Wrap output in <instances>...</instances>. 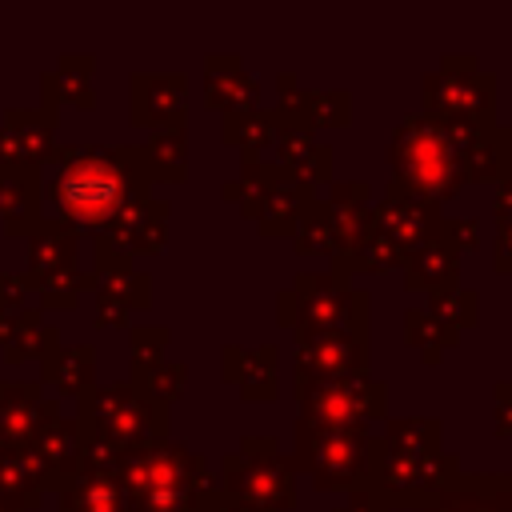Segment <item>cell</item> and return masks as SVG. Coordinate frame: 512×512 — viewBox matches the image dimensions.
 <instances>
[{"instance_id": "obj_5", "label": "cell", "mask_w": 512, "mask_h": 512, "mask_svg": "<svg viewBox=\"0 0 512 512\" xmlns=\"http://www.w3.org/2000/svg\"><path fill=\"white\" fill-rule=\"evenodd\" d=\"M44 424L40 392L36 388H0V428L8 436H32Z\"/></svg>"}, {"instance_id": "obj_1", "label": "cell", "mask_w": 512, "mask_h": 512, "mask_svg": "<svg viewBox=\"0 0 512 512\" xmlns=\"http://www.w3.org/2000/svg\"><path fill=\"white\" fill-rule=\"evenodd\" d=\"M128 152H104V148H68L60 160V172L52 180V196L60 212L84 228L108 224L132 196V164Z\"/></svg>"}, {"instance_id": "obj_6", "label": "cell", "mask_w": 512, "mask_h": 512, "mask_svg": "<svg viewBox=\"0 0 512 512\" xmlns=\"http://www.w3.org/2000/svg\"><path fill=\"white\" fill-rule=\"evenodd\" d=\"M0 512H16V508H12V504H4V500H0Z\"/></svg>"}, {"instance_id": "obj_4", "label": "cell", "mask_w": 512, "mask_h": 512, "mask_svg": "<svg viewBox=\"0 0 512 512\" xmlns=\"http://www.w3.org/2000/svg\"><path fill=\"white\" fill-rule=\"evenodd\" d=\"M88 420L100 428V440H104V448L108 444H136L140 436H148V404L144 400H136L128 388H120V392H104L100 400H96V408L88 412Z\"/></svg>"}, {"instance_id": "obj_3", "label": "cell", "mask_w": 512, "mask_h": 512, "mask_svg": "<svg viewBox=\"0 0 512 512\" xmlns=\"http://www.w3.org/2000/svg\"><path fill=\"white\" fill-rule=\"evenodd\" d=\"M456 152L452 144L424 120H408L396 136V168L408 176L412 188L436 192V196H452L456 188Z\"/></svg>"}, {"instance_id": "obj_2", "label": "cell", "mask_w": 512, "mask_h": 512, "mask_svg": "<svg viewBox=\"0 0 512 512\" xmlns=\"http://www.w3.org/2000/svg\"><path fill=\"white\" fill-rule=\"evenodd\" d=\"M188 476H192V460L180 448L148 444V452H140L124 472L128 508L132 512H184Z\"/></svg>"}]
</instances>
